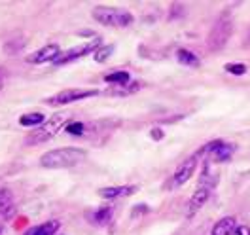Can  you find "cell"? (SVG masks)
Here are the masks:
<instances>
[{
	"mask_svg": "<svg viewBox=\"0 0 250 235\" xmlns=\"http://www.w3.org/2000/svg\"><path fill=\"white\" fill-rule=\"evenodd\" d=\"M87 156V152L83 148H76V146H66V148H57L51 150L42 156L40 165L46 169H64V167H74L82 163Z\"/></svg>",
	"mask_w": 250,
	"mask_h": 235,
	"instance_id": "obj_1",
	"label": "cell"
},
{
	"mask_svg": "<svg viewBox=\"0 0 250 235\" xmlns=\"http://www.w3.org/2000/svg\"><path fill=\"white\" fill-rule=\"evenodd\" d=\"M66 114H53L49 120H46L44 124L40 127H36L34 131H32L31 135H29V139H27V144H42V142H47L51 141L59 131H61L62 127H64V122H66Z\"/></svg>",
	"mask_w": 250,
	"mask_h": 235,
	"instance_id": "obj_2",
	"label": "cell"
},
{
	"mask_svg": "<svg viewBox=\"0 0 250 235\" xmlns=\"http://www.w3.org/2000/svg\"><path fill=\"white\" fill-rule=\"evenodd\" d=\"M93 19L106 27H127L133 23V16L122 8H108V6H97L93 8Z\"/></svg>",
	"mask_w": 250,
	"mask_h": 235,
	"instance_id": "obj_3",
	"label": "cell"
},
{
	"mask_svg": "<svg viewBox=\"0 0 250 235\" xmlns=\"http://www.w3.org/2000/svg\"><path fill=\"white\" fill-rule=\"evenodd\" d=\"M229 36H231V19L229 17H220L218 23L214 25V29L208 36V46L212 49H220L222 46H226Z\"/></svg>",
	"mask_w": 250,
	"mask_h": 235,
	"instance_id": "obj_4",
	"label": "cell"
},
{
	"mask_svg": "<svg viewBox=\"0 0 250 235\" xmlns=\"http://www.w3.org/2000/svg\"><path fill=\"white\" fill-rule=\"evenodd\" d=\"M99 95L97 89H66V91H61L55 97L47 99L49 105H68V103H74V101H80V99H87V97H95Z\"/></svg>",
	"mask_w": 250,
	"mask_h": 235,
	"instance_id": "obj_5",
	"label": "cell"
},
{
	"mask_svg": "<svg viewBox=\"0 0 250 235\" xmlns=\"http://www.w3.org/2000/svg\"><path fill=\"white\" fill-rule=\"evenodd\" d=\"M59 55H61V47L57 46V44H49V46L42 47V49H36L31 55H27V63L42 64V63H47V61L53 63Z\"/></svg>",
	"mask_w": 250,
	"mask_h": 235,
	"instance_id": "obj_6",
	"label": "cell"
},
{
	"mask_svg": "<svg viewBox=\"0 0 250 235\" xmlns=\"http://www.w3.org/2000/svg\"><path fill=\"white\" fill-rule=\"evenodd\" d=\"M101 44V40H95V42H91V44H83V46H78L74 47V49H70V51H66V53H62V55H59L55 61H53V64H64L68 63V61H74V59H78V57H83V55H87V53H91L95 47Z\"/></svg>",
	"mask_w": 250,
	"mask_h": 235,
	"instance_id": "obj_7",
	"label": "cell"
},
{
	"mask_svg": "<svg viewBox=\"0 0 250 235\" xmlns=\"http://www.w3.org/2000/svg\"><path fill=\"white\" fill-rule=\"evenodd\" d=\"M195 165H197V157H189L188 161H184L176 172H174V178H172V186H182L184 182H188L191 178V174L195 171Z\"/></svg>",
	"mask_w": 250,
	"mask_h": 235,
	"instance_id": "obj_8",
	"label": "cell"
},
{
	"mask_svg": "<svg viewBox=\"0 0 250 235\" xmlns=\"http://www.w3.org/2000/svg\"><path fill=\"white\" fill-rule=\"evenodd\" d=\"M208 195H210L208 188L201 186V188L197 190V192L191 195V199H189V205H188V216H191L193 213H197V211L208 201Z\"/></svg>",
	"mask_w": 250,
	"mask_h": 235,
	"instance_id": "obj_9",
	"label": "cell"
},
{
	"mask_svg": "<svg viewBox=\"0 0 250 235\" xmlns=\"http://www.w3.org/2000/svg\"><path fill=\"white\" fill-rule=\"evenodd\" d=\"M137 186H110V188L99 190V193L104 197V199H116V197H124L129 193H135Z\"/></svg>",
	"mask_w": 250,
	"mask_h": 235,
	"instance_id": "obj_10",
	"label": "cell"
},
{
	"mask_svg": "<svg viewBox=\"0 0 250 235\" xmlns=\"http://www.w3.org/2000/svg\"><path fill=\"white\" fill-rule=\"evenodd\" d=\"M235 228H237L235 218L226 216V218L218 220V222L214 224V228H212V235H233Z\"/></svg>",
	"mask_w": 250,
	"mask_h": 235,
	"instance_id": "obj_11",
	"label": "cell"
},
{
	"mask_svg": "<svg viewBox=\"0 0 250 235\" xmlns=\"http://www.w3.org/2000/svg\"><path fill=\"white\" fill-rule=\"evenodd\" d=\"M176 59H178V63L186 64V66H199V57L195 53H191L189 49H184V47H180L176 51Z\"/></svg>",
	"mask_w": 250,
	"mask_h": 235,
	"instance_id": "obj_12",
	"label": "cell"
},
{
	"mask_svg": "<svg viewBox=\"0 0 250 235\" xmlns=\"http://www.w3.org/2000/svg\"><path fill=\"white\" fill-rule=\"evenodd\" d=\"M59 220H49L46 224H42V226H38V228H32L31 232L27 235H53L57 230H59Z\"/></svg>",
	"mask_w": 250,
	"mask_h": 235,
	"instance_id": "obj_13",
	"label": "cell"
},
{
	"mask_svg": "<svg viewBox=\"0 0 250 235\" xmlns=\"http://www.w3.org/2000/svg\"><path fill=\"white\" fill-rule=\"evenodd\" d=\"M46 120H44V116L40 114V112H31V114H23L21 118H19V124L23 127H32V126H42Z\"/></svg>",
	"mask_w": 250,
	"mask_h": 235,
	"instance_id": "obj_14",
	"label": "cell"
},
{
	"mask_svg": "<svg viewBox=\"0 0 250 235\" xmlns=\"http://www.w3.org/2000/svg\"><path fill=\"white\" fill-rule=\"evenodd\" d=\"M233 154V146L231 144H228V142H222L218 148L210 154V156H214L216 161H226V159H229V156Z\"/></svg>",
	"mask_w": 250,
	"mask_h": 235,
	"instance_id": "obj_15",
	"label": "cell"
},
{
	"mask_svg": "<svg viewBox=\"0 0 250 235\" xmlns=\"http://www.w3.org/2000/svg\"><path fill=\"white\" fill-rule=\"evenodd\" d=\"M112 216V209L108 207H104V209H99V211H95L93 214H91V220H93L95 224H106Z\"/></svg>",
	"mask_w": 250,
	"mask_h": 235,
	"instance_id": "obj_16",
	"label": "cell"
},
{
	"mask_svg": "<svg viewBox=\"0 0 250 235\" xmlns=\"http://www.w3.org/2000/svg\"><path fill=\"white\" fill-rule=\"evenodd\" d=\"M106 82L108 84H118V85H125L129 80H131V76L127 74V72H114V74H108L106 76Z\"/></svg>",
	"mask_w": 250,
	"mask_h": 235,
	"instance_id": "obj_17",
	"label": "cell"
},
{
	"mask_svg": "<svg viewBox=\"0 0 250 235\" xmlns=\"http://www.w3.org/2000/svg\"><path fill=\"white\" fill-rule=\"evenodd\" d=\"M112 51H114V46H104V47H101V49H97V51H95V61H97V63L106 61L110 55H112Z\"/></svg>",
	"mask_w": 250,
	"mask_h": 235,
	"instance_id": "obj_18",
	"label": "cell"
},
{
	"mask_svg": "<svg viewBox=\"0 0 250 235\" xmlns=\"http://www.w3.org/2000/svg\"><path fill=\"white\" fill-rule=\"evenodd\" d=\"M226 70L231 72V74H245V72H247V66L241 63H229V64H226Z\"/></svg>",
	"mask_w": 250,
	"mask_h": 235,
	"instance_id": "obj_19",
	"label": "cell"
},
{
	"mask_svg": "<svg viewBox=\"0 0 250 235\" xmlns=\"http://www.w3.org/2000/svg\"><path fill=\"white\" fill-rule=\"evenodd\" d=\"M83 124H80V122H74V124H68L66 126V131L68 133H72V135H82L83 133Z\"/></svg>",
	"mask_w": 250,
	"mask_h": 235,
	"instance_id": "obj_20",
	"label": "cell"
},
{
	"mask_svg": "<svg viewBox=\"0 0 250 235\" xmlns=\"http://www.w3.org/2000/svg\"><path fill=\"white\" fill-rule=\"evenodd\" d=\"M233 235H250L249 226H239V228H235Z\"/></svg>",
	"mask_w": 250,
	"mask_h": 235,
	"instance_id": "obj_21",
	"label": "cell"
},
{
	"mask_svg": "<svg viewBox=\"0 0 250 235\" xmlns=\"http://www.w3.org/2000/svg\"><path fill=\"white\" fill-rule=\"evenodd\" d=\"M247 42L250 44V31H249V36H247Z\"/></svg>",
	"mask_w": 250,
	"mask_h": 235,
	"instance_id": "obj_22",
	"label": "cell"
},
{
	"mask_svg": "<svg viewBox=\"0 0 250 235\" xmlns=\"http://www.w3.org/2000/svg\"><path fill=\"white\" fill-rule=\"evenodd\" d=\"M0 89H2V80H0Z\"/></svg>",
	"mask_w": 250,
	"mask_h": 235,
	"instance_id": "obj_23",
	"label": "cell"
},
{
	"mask_svg": "<svg viewBox=\"0 0 250 235\" xmlns=\"http://www.w3.org/2000/svg\"><path fill=\"white\" fill-rule=\"evenodd\" d=\"M0 234H2V228H0Z\"/></svg>",
	"mask_w": 250,
	"mask_h": 235,
	"instance_id": "obj_24",
	"label": "cell"
}]
</instances>
